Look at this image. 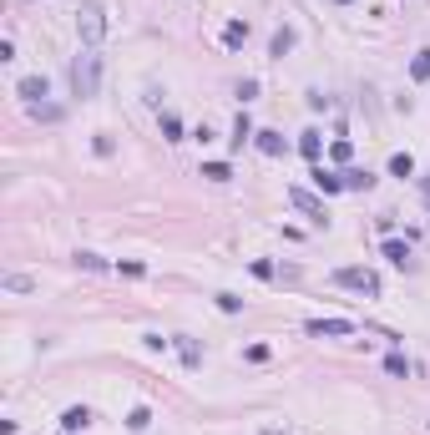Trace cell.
<instances>
[{"mask_svg": "<svg viewBox=\"0 0 430 435\" xmlns=\"http://www.w3.org/2000/svg\"><path fill=\"white\" fill-rule=\"evenodd\" d=\"M71 91H76L81 101H91V96L101 91V51H96V46H86L81 56L71 61Z\"/></svg>", "mask_w": 430, "mask_h": 435, "instance_id": "6da1fadb", "label": "cell"}, {"mask_svg": "<svg viewBox=\"0 0 430 435\" xmlns=\"http://www.w3.org/2000/svg\"><path fill=\"white\" fill-rule=\"evenodd\" d=\"M76 31L86 46H101L106 36V11H101V0H81V11H76Z\"/></svg>", "mask_w": 430, "mask_h": 435, "instance_id": "7a4b0ae2", "label": "cell"}, {"mask_svg": "<svg viewBox=\"0 0 430 435\" xmlns=\"http://www.w3.org/2000/svg\"><path fill=\"white\" fill-rule=\"evenodd\" d=\"M334 284L339 289H354V294H380V274H374V268H339V274H334Z\"/></svg>", "mask_w": 430, "mask_h": 435, "instance_id": "3957f363", "label": "cell"}, {"mask_svg": "<svg viewBox=\"0 0 430 435\" xmlns=\"http://www.w3.org/2000/svg\"><path fill=\"white\" fill-rule=\"evenodd\" d=\"M289 203H294L299 213H309V223L329 228V208H324V198H314L309 188H289Z\"/></svg>", "mask_w": 430, "mask_h": 435, "instance_id": "277c9868", "label": "cell"}, {"mask_svg": "<svg viewBox=\"0 0 430 435\" xmlns=\"http://www.w3.org/2000/svg\"><path fill=\"white\" fill-rule=\"evenodd\" d=\"M304 329H309L314 339H339V334H354L359 324H354V319H309Z\"/></svg>", "mask_w": 430, "mask_h": 435, "instance_id": "5b68a950", "label": "cell"}, {"mask_svg": "<svg viewBox=\"0 0 430 435\" xmlns=\"http://www.w3.org/2000/svg\"><path fill=\"white\" fill-rule=\"evenodd\" d=\"M81 430H91V410L86 405H66L61 410V435H81Z\"/></svg>", "mask_w": 430, "mask_h": 435, "instance_id": "8992f818", "label": "cell"}, {"mask_svg": "<svg viewBox=\"0 0 430 435\" xmlns=\"http://www.w3.org/2000/svg\"><path fill=\"white\" fill-rule=\"evenodd\" d=\"M16 91L26 96V106H36V101H46V96H51V81H46V76H21V81H16Z\"/></svg>", "mask_w": 430, "mask_h": 435, "instance_id": "52a82bcc", "label": "cell"}, {"mask_svg": "<svg viewBox=\"0 0 430 435\" xmlns=\"http://www.w3.org/2000/svg\"><path fill=\"white\" fill-rule=\"evenodd\" d=\"M309 178H314V188L324 193V198H329V193H344V173H329V168H314Z\"/></svg>", "mask_w": 430, "mask_h": 435, "instance_id": "ba28073f", "label": "cell"}, {"mask_svg": "<svg viewBox=\"0 0 430 435\" xmlns=\"http://www.w3.org/2000/svg\"><path fill=\"white\" fill-rule=\"evenodd\" d=\"M294 41H299V36H294V26H279V31H274V41H268V56H279V61H284L289 51H294Z\"/></svg>", "mask_w": 430, "mask_h": 435, "instance_id": "9c48e42d", "label": "cell"}, {"mask_svg": "<svg viewBox=\"0 0 430 435\" xmlns=\"http://www.w3.org/2000/svg\"><path fill=\"white\" fill-rule=\"evenodd\" d=\"M173 344H178V354H183V364H188V369H198V364H203V349H198V339H188V334H178Z\"/></svg>", "mask_w": 430, "mask_h": 435, "instance_id": "30bf717a", "label": "cell"}, {"mask_svg": "<svg viewBox=\"0 0 430 435\" xmlns=\"http://www.w3.org/2000/svg\"><path fill=\"white\" fill-rule=\"evenodd\" d=\"M253 142H258V152H268V157H284V147H289L279 132H253Z\"/></svg>", "mask_w": 430, "mask_h": 435, "instance_id": "8fae6325", "label": "cell"}, {"mask_svg": "<svg viewBox=\"0 0 430 435\" xmlns=\"http://www.w3.org/2000/svg\"><path fill=\"white\" fill-rule=\"evenodd\" d=\"M299 152H304L309 162H319V152H324V137H319L314 127H309V132H299Z\"/></svg>", "mask_w": 430, "mask_h": 435, "instance_id": "7c38bea8", "label": "cell"}, {"mask_svg": "<svg viewBox=\"0 0 430 435\" xmlns=\"http://www.w3.org/2000/svg\"><path fill=\"white\" fill-rule=\"evenodd\" d=\"M243 41H248V21H228V26H223V46H228V51H238Z\"/></svg>", "mask_w": 430, "mask_h": 435, "instance_id": "4fadbf2b", "label": "cell"}, {"mask_svg": "<svg viewBox=\"0 0 430 435\" xmlns=\"http://www.w3.org/2000/svg\"><path fill=\"white\" fill-rule=\"evenodd\" d=\"M253 132H258V127L248 122V112H238V122H233V137H228V142H233V152H238L243 142H253Z\"/></svg>", "mask_w": 430, "mask_h": 435, "instance_id": "5bb4252c", "label": "cell"}, {"mask_svg": "<svg viewBox=\"0 0 430 435\" xmlns=\"http://www.w3.org/2000/svg\"><path fill=\"white\" fill-rule=\"evenodd\" d=\"M344 188H349V193H369V188H374V173H364V168H349V173H344Z\"/></svg>", "mask_w": 430, "mask_h": 435, "instance_id": "9a60e30c", "label": "cell"}, {"mask_svg": "<svg viewBox=\"0 0 430 435\" xmlns=\"http://www.w3.org/2000/svg\"><path fill=\"white\" fill-rule=\"evenodd\" d=\"M31 117H36V122H61V117H66V106H56V101H36V106H31Z\"/></svg>", "mask_w": 430, "mask_h": 435, "instance_id": "2e32d148", "label": "cell"}, {"mask_svg": "<svg viewBox=\"0 0 430 435\" xmlns=\"http://www.w3.org/2000/svg\"><path fill=\"white\" fill-rule=\"evenodd\" d=\"M385 258H390L395 268H405V263H410V243H400V238H385Z\"/></svg>", "mask_w": 430, "mask_h": 435, "instance_id": "e0dca14e", "label": "cell"}, {"mask_svg": "<svg viewBox=\"0 0 430 435\" xmlns=\"http://www.w3.org/2000/svg\"><path fill=\"white\" fill-rule=\"evenodd\" d=\"M390 178H415V157L410 152H395L390 157Z\"/></svg>", "mask_w": 430, "mask_h": 435, "instance_id": "ac0fdd59", "label": "cell"}, {"mask_svg": "<svg viewBox=\"0 0 430 435\" xmlns=\"http://www.w3.org/2000/svg\"><path fill=\"white\" fill-rule=\"evenodd\" d=\"M410 81H430V46L415 51V61H410Z\"/></svg>", "mask_w": 430, "mask_h": 435, "instance_id": "d6986e66", "label": "cell"}, {"mask_svg": "<svg viewBox=\"0 0 430 435\" xmlns=\"http://www.w3.org/2000/svg\"><path fill=\"white\" fill-rule=\"evenodd\" d=\"M203 178H208V183H228L233 168H228V162H203Z\"/></svg>", "mask_w": 430, "mask_h": 435, "instance_id": "ffe728a7", "label": "cell"}, {"mask_svg": "<svg viewBox=\"0 0 430 435\" xmlns=\"http://www.w3.org/2000/svg\"><path fill=\"white\" fill-rule=\"evenodd\" d=\"M147 425H152V410H147V405H137V410L127 415V430H132V435H142Z\"/></svg>", "mask_w": 430, "mask_h": 435, "instance_id": "44dd1931", "label": "cell"}, {"mask_svg": "<svg viewBox=\"0 0 430 435\" xmlns=\"http://www.w3.org/2000/svg\"><path fill=\"white\" fill-rule=\"evenodd\" d=\"M76 268H91V274H101L106 258H101V253H91V248H81V253H76Z\"/></svg>", "mask_w": 430, "mask_h": 435, "instance_id": "7402d4cb", "label": "cell"}, {"mask_svg": "<svg viewBox=\"0 0 430 435\" xmlns=\"http://www.w3.org/2000/svg\"><path fill=\"white\" fill-rule=\"evenodd\" d=\"M0 284H6L11 294H31V289H36V279H26V274H6Z\"/></svg>", "mask_w": 430, "mask_h": 435, "instance_id": "603a6c76", "label": "cell"}, {"mask_svg": "<svg viewBox=\"0 0 430 435\" xmlns=\"http://www.w3.org/2000/svg\"><path fill=\"white\" fill-rule=\"evenodd\" d=\"M163 137H168V142H183V117L163 112Z\"/></svg>", "mask_w": 430, "mask_h": 435, "instance_id": "cb8c5ba5", "label": "cell"}, {"mask_svg": "<svg viewBox=\"0 0 430 435\" xmlns=\"http://www.w3.org/2000/svg\"><path fill=\"white\" fill-rule=\"evenodd\" d=\"M248 268H253V279H263V284H274V279H279V274H274V263H263V258H253Z\"/></svg>", "mask_w": 430, "mask_h": 435, "instance_id": "d4e9b609", "label": "cell"}, {"mask_svg": "<svg viewBox=\"0 0 430 435\" xmlns=\"http://www.w3.org/2000/svg\"><path fill=\"white\" fill-rule=\"evenodd\" d=\"M385 369H390V374H400V379H405V374H410V359H405V354H385Z\"/></svg>", "mask_w": 430, "mask_h": 435, "instance_id": "484cf974", "label": "cell"}, {"mask_svg": "<svg viewBox=\"0 0 430 435\" xmlns=\"http://www.w3.org/2000/svg\"><path fill=\"white\" fill-rule=\"evenodd\" d=\"M329 157H334V162H349V157H354V147H349V142H344V137H339V142H334V147H329Z\"/></svg>", "mask_w": 430, "mask_h": 435, "instance_id": "4316f807", "label": "cell"}, {"mask_svg": "<svg viewBox=\"0 0 430 435\" xmlns=\"http://www.w3.org/2000/svg\"><path fill=\"white\" fill-rule=\"evenodd\" d=\"M238 96H243V106H248V101L258 96V81H253V76H248V81H238Z\"/></svg>", "mask_w": 430, "mask_h": 435, "instance_id": "83f0119b", "label": "cell"}, {"mask_svg": "<svg viewBox=\"0 0 430 435\" xmlns=\"http://www.w3.org/2000/svg\"><path fill=\"white\" fill-rule=\"evenodd\" d=\"M218 309H223V314H238V309H243V299H233V294H218Z\"/></svg>", "mask_w": 430, "mask_h": 435, "instance_id": "f1b7e54d", "label": "cell"}, {"mask_svg": "<svg viewBox=\"0 0 430 435\" xmlns=\"http://www.w3.org/2000/svg\"><path fill=\"white\" fill-rule=\"evenodd\" d=\"M117 268H122V274H132V279H142V274H147V263H137V258H127V263H117Z\"/></svg>", "mask_w": 430, "mask_h": 435, "instance_id": "f546056e", "label": "cell"}, {"mask_svg": "<svg viewBox=\"0 0 430 435\" xmlns=\"http://www.w3.org/2000/svg\"><path fill=\"white\" fill-rule=\"evenodd\" d=\"M420 193H425V198H430V173H425V178H420Z\"/></svg>", "mask_w": 430, "mask_h": 435, "instance_id": "4dcf8cb0", "label": "cell"}, {"mask_svg": "<svg viewBox=\"0 0 430 435\" xmlns=\"http://www.w3.org/2000/svg\"><path fill=\"white\" fill-rule=\"evenodd\" d=\"M263 435H289V430H274V425H268V430H263Z\"/></svg>", "mask_w": 430, "mask_h": 435, "instance_id": "1f68e13d", "label": "cell"}, {"mask_svg": "<svg viewBox=\"0 0 430 435\" xmlns=\"http://www.w3.org/2000/svg\"><path fill=\"white\" fill-rule=\"evenodd\" d=\"M339 6H349V0H339Z\"/></svg>", "mask_w": 430, "mask_h": 435, "instance_id": "d6a6232c", "label": "cell"}]
</instances>
